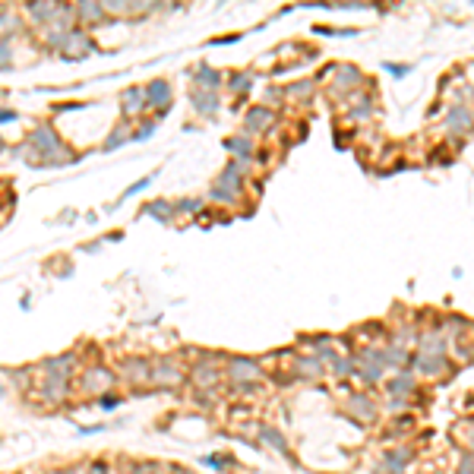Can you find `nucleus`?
<instances>
[{"mask_svg": "<svg viewBox=\"0 0 474 474\" xmlns=\"http://www.w3.org/2000/svg\"><path fill=\"white\" fill-rule=\"evenodd\" d=\"M247 174H250V161H228V168L219 174V180H215L212 190H209V196H212L215 203H228V206L241 203Z\"/></svg>", "mask_w": 474, "mask_h": 474, "instance_id": "obj_1", "label": "nucleus"}, {"mask_svg": "<svg viewBox=\"0 0 474 474\" xmlns=\"http://www.w3.org/2000/svg\"><path fill=\"white\" fill-rule=\"evenodd\" d=\"M187 383V367L180 364L177 354H165V358L152 361L149 386L152 389H180Z\"/></svg>", "mask_w": 474, "mask_h": 474, "instance_id": "obj_2", "label": "nucleus"}, {"mask_svg": "<svg viewBox=\"0 0 474 474\" xmlns=\"http://www.w3.org/2000/svg\"><path fill=\"white\" fill-rule=\"evenodd\" d=\"M114 386H117V373L104 364H89L79 373V392L89 395V399H98L104 392H114Z\"/></svg>", "mask_w": 474, "mask_h": 474, "instance_id": "obj_3", "label": "nucleus"}, {"mask_svg": "<svg viewBox=\"0 0 474 474\" xmlns=\"http://www.w3.org/2000/svg\"><path fill=\"white\" fill-rule=\"evenodd\" d=\"M221 377L228 379L231 386H241V383H256L262 377L260 364L253 358H244V354H228L225 364H221Z\"/></svg>", "mask_w": 474, "mask_h": 474, "instance_id": "obj_4", "label": "nucleus"}, {"mask_svg": "<svg viewBox=\"0 0 474 474\" xmlns=\"http://www.w3.org/2000/svg\"><path fill=\"white\" fill-rule=\"evenodd\" d=\"M70 392H73V383L67 377H54V373H45L38 379V402L42 405H63L70 399Z\"/></svg>", "mask_w": 474, "mask_h": 474, "instance_id": "obj_5", "label": "nucleus"}, {"mask_svg": "<svg viewBox=\"0 0 474 474\" xmlns=\"http://www.w3.org/2000/svg\"><path fill=\"white\" fill-rule=\"evenodd\" d=\"M358 370H354V377L361 379V383H379V379L386 377V364H383V348H364L358 354Z\"/></svg>", "mask_w": 474, "mask_h": 474, "instance_id": "obj_6", "label": "nucleus"}, {"mask_svg": "<svg viewBox=\"0 0 474 474\" xmlns=\"http://www.w3.org/2000/svg\"><path fill=\"white\" fill-rule=\"evenodd\" d=\"M61 54L67 57V61H83V57L95 54V42L89 38V32H86V29L73 26V29L67 32V42H63Z\"/></svg>", "mask_w": 474, "mask_h": 474, "instance_id": "obj_7", "label": "nucleus"}, {"mask_svg": "<svg viewBox=\"0 0 474 474\" xmlns=\"http://www.w3.org/2000/svg\"><path fill=\"white\" fill-rule=\"evenodd\" d=\"M117 377L127 379V383L139 386V383H149V373H152V361L149 358H139V354H133V358H120V364H117Z\"/></svg>", "mask_w": 474, "mask_h": 474, "instance_id": "obj_8", "label": "nucleus"}, {"mask_svg": "<svg viewBox=\"0 0 474 474\" xmlns=\"http://www.w3.org/2000/svg\"><path fill=\"white\" fill-rule=\"evenodd\" d=\"M408 370H418L424 377H440V373L449 370V358L446 354H433V351H418L408 361Z\"/></svg>", "mask_w": 474, "mask_h": 474, "instance_id": "obj_9", "label": "nucleus"}, {"mask_svg": "<svg viewBox=\"0 0 474 474\" xmlns=\"http://www.w3.org/2000/svg\"><path fill=\"white\" fill-rule=\"evenodd\" d=\"M256 436H260V443L262 446H269L272 452H278L285 461H291L294 465V452H291V446H288V440H285V433L278 430V427H269V424H256Z\"/></svg>", "mask_w": 474, "mask_h": 474, "instance_id": "obj_10", "label": "nucleus"}, {"mask_svg": "<svg viewBox=\"0 0 474 474\" xmlns=\"http://www.w3.org/2000/svg\"><path fill=\"white\" fill-rule=\"evenodd\" d=\"M145 89V111L155 108L158 114H168L171 111V83L168 79H152Z\"/></svg>", "mask_w": 474, "mask_h": 474, "instance_id": "obj_11", "label": "nucleus"}, {"mask_svg": "<svg viewBox=\"0 0 474 474\" xmlns=\"http://www.w3.org/2000/svg\"><path fill=\"white\" fill-rule=\"evenodd\" d=\"M414 459V449L411 446H399V449H389V452L379 455V465L377 471L379 474H402Z\"/></svg>", "mask_w": 474, "mask_h": 474, "instance_id": "obj_12", "label": "nucleus"}, {"mask_svg": "<svg viewBox=\"0 0 474 474\" xmlns=\"http://www.w3.org/2000/svg\"><path fill=\"white\" fill-rule=\"evenodd\" d=\"M38 367H42V373H54V377L73 379L76 370H79V354H76V351H67V354H54V358H45Z\"/></svg>", "mask_w": 474, "mask_h": 474, "instance_id": "obj_13", "label": "nucleus"}, {"mask_svg": "<svg viewBox=\"0 0 474 474\" xmlns=\"http://www.w3.org/2000/svg\"><path fill=\"white\" fill-rule=\"evenodd\" d=\"M348 411L354 420H361V424H373V420L379 418V408L377 402L367 395V392H351V399H348Z\"/></svg>", "mask_w": 474, "mask_h": 474, "instance_id": "obj_14", "label": "nucleus"}, {"mask_svg": "<svg viewBox=\"0 0 474 474\" xmlns=\"http://www.w3.org/2000/svg\"><path fill=\"white\" fill-rule=\"evenodd\" d=\"M73 16H76V26H79V29H86V26H102V22L111 19V16L104 13V3H95V0L73 3Z\"/></svg>", "mask_w": 474, "mask_h": 474, "instance_id": "obj_15", "label": "nucleus"}, {"mask_svg": "<svg viewBox=\"0 0 474 474\" xmlns=\"http://www.w3.org/2000/svg\"><path fill=\"white\" fill-rule=\"evenodd\" d=\"M272 124H275V111L266 108V104H253V108L247 111V117H244V130H247V136L250 133L272 130Z\"/></svg>", "mask_w": 474, "mask_h": 474, "instance_id": "obj_16", "label": "nucleus"}, {"mask_svg": "<svg viewBox=\"0 0 474 474\" xmlns=\"http://www.w3.org/2000/svg\"><path fill=\"white\" fill-rule=\"evenodd\" d=\"M190 102H193V111H196L200 117H215L219 114V108H221L219 92H206V89H193Z\"/></svg>", "mask_w": 474, "mask_h": 474, "instance_id": "obj_17", "label": "nucleus"}, {"mask_svg": "<svg viewBox=\"0 0 474 474\" xmlns=\"http://www.w3.org/2000/svg\"><path fill=\"white\" fill-rule=\"evenodd\" d=\"M386 395H399V399H411L414 392H418V383H414V373L411 370H402L383 386Z\"/></svg>", "mask_w": 474, "mask_h": 474, "instance_id": "obj_18", "label": "nucleus"}, {"mask_svg": "<svg viewBox=\"0 0 474 474\" xmlns=\"http://www.w3.org/2000/svg\"><path fill=\"white\" fill-rule=\"evenodd\" d=\"M193 83H196V89L219 92L221 86H225V76H221L215 67H209V63H200V67L193 70Z\"/></svg>", "mask_w": 474, "mask_h": 474, "instance_id": "obj_19", "label": "nucleus"}, {"mask_svg": "<svg viewBox=\"0 0 474 474\" xmlns=\"http://www.w3.org/2000/svg\"><path fill=\"white\" fill-rule=\"evenodd\" d=\"M120 111H124V117L130 120V117H139L145 111V89L143 86H130V89L124 92V98H120Z\"/></svg>", "mask_w": 474, "mask_h": 474, "instance_id": "obj_20", "label": "nucleus"}, {"mask_svg": "<svg viewBox=\"0 0 474 474\" xmlns=\"http://www.w3.org/2000/svg\"><path fill=\"white\" fill-rule=\"evenodd\" d=\"M57 7H61V3H42V0H38V3H26V16L35 22V26L48 29L57 16Z\"/></svg>", "mask_w": 474, "mask_h": 474, "instance_id": "obj_21", "label": "nucleus"}, {"mask_svg": "<svg viewBox=\"0 0 474 474\" xmlns=\"http://www.w3.org/2000/svg\"><path fill=\"white\" fill-rule=\"evenodd\" d=\"M143 215H145V219H152V221H161V225H171L177 212H174V203H168V200H152V203H145Z\"/></svg>", "mask_w": 474, "mask_h": 474, "instance_id": "obj_22", "label": "nucleus"}, {"mask_svg": "<svg viewBox=\"0 0 474 474\" xmlns=\"http://www.w3.org/2000/svg\"><path fill=\"white\" fill-rule=\"evenodd\" d=\"M225 149L234 155V161H253V139L250 136H228Z\"/></svg>", "mask_w": 474, "mask_h": 474, "instance_id": "obj_23", "label": "nucleus"}, {"mask_svg": "<svg viewBox=\"0 0 474 474\" xmlns=\"http://www.w3.org/2000/svg\"><path fill=\"white\" fill-rule=\"evenodd\" d=\"M323 373V364L316 361V354H301L294 358V379H316Z\"/></svg>", "mask_w": 474, "mask_h": 474, "instance_id": "obj_24", "label": "nucleus"}, {"mask_svg": "<svg viewBox=\"0 0 474 474\" xmlns=\"http://www.w3.org/2000/svg\"><path fill=\"white\" fill-rule=\"evenodd\" d=\"M449 127H452V133H471V130H474L471 111H468L465 104H455V108H449Z\"/></svg>", "mask_w": 474, "mask_h": 474, "instance_id": "obj_25", "label": "nucleus"}, {"mask_svg": "<svg viewBox=\"0 0 474 474\" xmlns=\"http://www.w3.org/2000/svg\"><path fill=\"white\" fill-rule=\"evenodd\" d=\"M332 73H335V86H338V89H358V86H361V70L351 67V63L332 67Z\"/></svg>", "mask_w": 474, "mask_h": 474, "instance_id": "obj_26", "label": "nucleus"}, {"mask_svg": "<svg viewBox=\"0 0 474 474\" xmlns=\"http://www.w3.org/2000/svg\"><path fill=\"white\" fill-rule=\"evenodd\" d=\"M329 367H332V373H335V377H354L358 361H354V354H332Z\"/></svg>", "mask_w": 474, "mask_h": 474, "instance_id": "obj_27", "label": "nucleus"}, {"mask_svg": "<svg viewBox=\"0 0 474 474\" xmlns=\"http://www.w3.org/2000/svg\"><path fill=\"white\" fill-rule=\"evenodd\" d=\"M130 136H133V133H130V127H127V124L114 127V130H111V136L102 143V152H114V149H120V145L130 143Z\"/></svg>", "mask_w": 474, "mask_h": 474, "instance_id": "obj_28", "label": "nucleus"}, {"mask_svg": "<svg viewBox=\"0 0 474 474\" xmlns=\"http://www.w3.org/2000/svg\"><path fill=\"white\" fill-rule=\"evenodd\" d=\"M124 474H165V468L152 459H133L124 465Z\"/></svg>", "mask_w": 474, "mask_h": 474, "instance_id": "obj_29", "label": "nucleus"}, {"mask_svg": "<svg viewBox=\"0 0 474 474\" xmlns=\"http://www.w3.org/2000/svg\"><path fill=\"white\" fill-rule=\"evenodd\" d=\"M225 83L234 95H247V92L253 89V73H231V76H225Z\"/></svg>", "mask_w": 474, "mask_h": 474, "instance_id": "obj_30", "label": "nucleus"}, {"mask_svg": "<svg viewBox=\"0 0 474 474\" xmlns=\"http://www.w3.org/2000/svg\"><path fill=\"white\" fill-rule=\"evenodd\" d=\"M203 465L212 468V471H231V468H234V459H231V455L212 452V455H206V459H203Z\"/></svg>", "mask_w": 474, "mask_h": 474, "instance_id": "obj_31", "label": "nucleus"}, {"mask_svg": "<svg viewBox=\"0 0 474 474\" xmlns=\"http://www.w3.org/2000/svg\"><path fill=\"white\" fill-rule=\"evenodd\" d=\"M174 212H177V215L203 212V200H193V196H187V200H177V203H174Z\"/></svg>", "mask_w": 474, "mask_h": 474, "instance_id": "obj_32", "label": "nucleus"}, {"mask_svg": "<svg viewBox=\"0 0 474 474\" xmlns=\"http://www.w3.org/2000/svg\"><path fill=\"white\" fill-rule=\"evenodd\" d=\"M155 130H158V124H155V120H143V124H139L136 127V133H133V143H145V139H152V136H155Z\"/></svg>", "mask_w": 474, "mask_h": 474, "instance_id": "obj_33", "label": "nucleus"}, {"mask_svg": "<svg viewBox=\"0 0 474 474\" xmlns=\"http://www.w3.org/2000/svg\"><path fill=\"white\" fill-rule=\"evenodd\" d=\"M10 67H13V45H10V38H0V70Z\"/></svg>", "mask_w": 474, "mask_h": 474, "instance_id": "obj_34", "label": "nucleus"}, {"mask_svg": "<svg viewBox=\"0 0 474 474\" xmlns=\"http://www.w3.org/2000/svg\"><path fill=\"white\" fill-rule=\"evenodd\" d=\"M332 342H335V338H332L329 332H319V335L307 338V342H303V338H301V345H310V348H313V351H319V348H332Z\"/></svg>", "mask_w": 474, "mask_h": 474, "instance_id": "obj_35", "label": "nucleus"}, {"mask_svg": "<svg viewBox=\"0 0 474 474\" xmlns=\"http://www.w3.org/2000/svg\"><path fill=\"white\" fill-rule=\"evenodd\" d=\"M83 474H111V461H104V459H92V461H86Z\"/></svg>", "mask_w": 474, "mask_h": 474, "instance_id": "obj_36", "label": "nucleus"}, {"mask_svg": "<svg viewBox=\"0 0 474 474\" xmlns=\"http://www.w3.org/2000/svg\"><path fill=\"white\" fill-rule=\"evenodd\" d=\"M98 408L102 411H114V408H120V395H114V392H104V395H98Z\"/></svg>", "mask_w": 474, "mask_h": 474, "instance_id": "obj_37", "label": "nucleus"}, {"mask_svg": "<svg viewBox=\"0 0 474 474\" xmlns=\"http://www.w3.org/2000/svg\"><path fill=\"white\" fill-rule=\"evenodd\" d=\"M411 427H414L411 418H399L395 424H392V430L386 433V436H405V430H411Z\"/></svg>", "mask_w": 474, "mask_h": 474, "instance_id": "obj_38", "label": "nucleus"}, {"mask_svg": "<svg viewBox=\"0 0 474 474\" xmlns=\"http://www.w3.org/2000/svg\"><path fill=\"white\" fill-rule=\"evenodd\" d=\"M455 474H474V452H465L455 465Z\"/></svg>", "mask_w": 474, "mask_h": 474, "instance_id": "obj_39", "label": "nucleus"}, {"mask_svg": "<svg viewBox=\"0 0 474 474\" xmlns=\"http://www.w3.org/2000/svg\"><path fill=\"white\" fill-rule=\"evenodd\" d=\"M152 180H155V174H149V177L136 180V184H133V187H127V193H124V200H127V196H136V193H143V190H145V187H149V184H152Z\"/></svg>", "mask_w": 474, "mask_h": 474, "instance_id": "obj_40", "label": "nucleus"}, {"mask_svg": "<svg viewBox=\"0 0 474 474\" xmlns=\"http://www.w3.org/2000/svg\"><path fill=\"white\" fill-rule=\"evenodd\" d=\"M408 399H399V395H389V411L392 414H402V411H408Z\"/></svg>", "mask_w": 474, "mask_h": 474, "instance_id": "obj_41", "label": "nucleus"}, {"mask_svg": "<svg viewBox=\"0 0 474 474\" xmlns=\"http://www.w3.org/2000/svg\"><path fill=\"white\" fill-rule=\"evenodd\" d=\"M310 92H313V83L307 79V83H294V86H291L288 95H310Z\"/></svg>", "mask_w": 474, "mask_h": 474, "instance_id": "obj_42", "label": "nucleus"}, {"mask_svg": "<svg viewBox=\"0 0 474 474\" xmlns=\"http://www.w3.org/2000/svg\"><path fill=\"white\" fill-rule=\"evenodd\" d=\"M386 70H389L392 76H408L411 73V67H405V63H386Z\"/></svg>", "mask_w": 474, "mask_h": 474, "instance_id": "obj_43", "label": "nucleus"}, {"mask_svg": "<svg viewBox=\"0 0 474 474\" xmlns=\"http://www.w3.org/2000/svg\"><path fill=\"white\" fill-rule=\"evenodd\" d=\"M104 424H92V427H79V436H92V433H104Z\"/></svg>", "mask_w": 474, "mask_h": 474, "instance_id": "obj_44", "label": "nucleus"}, {"mask_svg": "<svg viewBox=\"0 0 474 474\" xmlns=\"http://www.w3.org/2000/svg\"><path fill=\"white\" fill-rule=\"evenodd\" d=\"M241 42V35H219V38H212V45H234Z\"/></svg>", "mask_w": 474, "mask_h": 474, "instance_id": "obj_45", "label": "nucleus"}, {"mask_svg": "<svg viewBox=\"0 0 474 474\" xmlns=\"http://www.w3.org/2000/svg\"><path fill=\"white\" fill-rule=\"evenodd\" d=\"M13 120H16V111L0 108V124H13Z\"/></svg>", "mask_w": 474, "mask_h": 474, "instance_id": "obj_46", "label": "nucleus"}, {"mask_svg": "<svg viewBox=\"0 0 474 474\" xmlns=\"http://www.w3.org/2000/svg\"><path fill=\"white\" fill-rule=\"evenodd\" d=\"M45 474H76V468H70V465H63V468H48Z\"/></svg>", "mask_w": 474, "mask_h": 474, "instance_id": "obj_47", "label": "nucleus"}, {"mask_svg": "<svg viewBox=\"0 0 474 474\" xmlns=\"http://www.w3.org/2000/svg\"><path fill=\"white\" fill-rule=\"evenodd\" d=\"M168 474H196V471H190V468H184V465H174Z\"/></svg>", "mask_w": 474, "mask_h": 474, "instance_id": "obj_48", "label": "nucleus"}, {"mask_svg": "<svg viewBox=\"0 0 474 474\" xmlns=\"http://www.w3.org/2000/svg\"><path fill=\"white\" fill-rule=\"evenodd\" d=\"M3 149H7V143H3V136H0V152H3Z\"/></svg>", "mask_w": 474, "mask_h": 474, "instance_id": "obj_49", "label": "nucleus"}, {"mask_svg": "<svg viewBox=\"0 0 474 474\" xmlns=\"http://www.w3.org/2000/svg\"><path fill=\"white\" fill-rule=\"evenodd\" d=\"M471 452H474V433H471Z\"/></svg>", "mask_w": 474, "mask_h": 474, "instance_id": "obj_50", "label": "nucleus"}, {"mask_svg": "<svg viewBox=\"0 0 474 474\" xmlns=\"http://www.w3.org/2000/svg\"><path fill=\"white\" fill-rule=\"evenodd\" d=\"M3 392H7V389H3V383H0V395H3Z\"/></svg>", "mask_w": 474, "mask_h": 474, "instance_id": "obj_51", "label": "nucleus"}]
</instances>
